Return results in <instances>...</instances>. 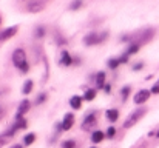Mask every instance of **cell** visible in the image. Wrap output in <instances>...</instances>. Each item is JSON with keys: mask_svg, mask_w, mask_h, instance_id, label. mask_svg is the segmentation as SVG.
I'll return each mask as SVG.
<instances>
[{"mask_svg": "<svg viewBox=\"0 0 159 148\" xmlns=\"http://www.w3.org/2000/svg\"><path fill=\"white\" fill-rule=\"evenodd\" d=\"M70 105H71V108L79 110L80 105H82V97H79V96H73V97L70 99Z\"/></svg>", "mask_w": 159, "mask_h": 148, "instance_id": "11", "label": "cell"}, {"mask_svg": "<svg viewBox=\"0 0 159 148\" xmlns=\"http://www.w3.org/2000/svg\"><path fill=\"white\" fill-rule=\"evenodd\" d=\"M142 68V63H139V65H134V70H141Z\"/></svg>", "mask_w": 159, "mask_h": 148, "instance_id": "27", "label": "cell"}, {"mask_svg": "<svg viewBox=\"0 0 159 148\" xmlns=\"http://www.w3.org/2000/svg\"><path fill=\"white\" fill-rule=\"evenodd\" d=\"M94 97H96V90H87L85 91V96H84L85 100H93Z\"/></svg>", "mask_w": 159, "mask_h": 148, "instance_id": "15", "label": "cell"}, {"mask_svg": "<svg viewBox=\"0 0 159 148\" xmlns=\"http://www.w3.org/2000/svg\"><path fill=\"white\" fill-rule=\"evenodd\" d=\"M0 22H2V19H0Z\"/></svg>", "mask_w": 159, "mask_h": 148, "instance_id": "29", "label": "cell"}, {"mask_svg": "<svg viewBox=\"0 0 159 148\" xmlns=\"http://www.w3.org/2000/svg\"><path fill=\"white\" fill-rule=\"evenodd\" d=\"M139 47H141L139 43H133V45H131L130 48L127 49V54H128V56H131V54H134V52H138V49H139Z\"/></svg>", "mask_w": 159, "mask_h": 148, "instance_id": "17", "label": "cell"}, {"mask_svg": "<svg viewBox=\"0 0 159 148\" xmlns=\"http://www.w3.org/2000/svg\"><path fill=\"white\" fill-rule=\"evenodd\" d=\"M28 110H30V102H28V100H23V102L20 103V106H19V113H17L16 119H22V116H23Z\"/></svg>", "mask_w": 159, "mask_h": 148, "instance_id": "8", "label": "cell"}, {"mask_svg": "<svg viewBox=\"0 0 159 148\" xmlns=\"http://www.w3.org/2000/svg\"><path fill=\"white\" fill-rule=\"evenodd\" d=\"M104 82H105V74H104V73H99V74H98V79H96L98 87L102 88V87H104Z\"/></svg>", "mask_w": 159, "mask_h": 148, "instance_id": "16", "label": "cell"}, {"mask_svg": "<svg viewBox=\"0 0 159 148\" xmlns=\"http://www.w3.org/2000/svg\"><path fill=\"white\" fill-rule=\"evenodd\" d=\"M43 100H45V94H40V96H39V99H37V102L40 103V102H43Z\"/></svg>", "mask_w": 159, "mask_h": 148, "instance_id": "26", "label": "cell"}, {"mask_svg": "<svg viewBox=\"0 0 159 148\" xmlns=\"http://www.w3.org/2000/svg\"><path fill=\"white\" fill-rule=\"evenodd\" d=\"M104 133L102 131H94L93 133V136H91V141L94 142V144H99V142H102V139H104Z\"/></svg>", "mask_w": 159, "mask_h": 148, "instance_id": "13", "label": "cell"}, {"mask_svg": "<svg viewBox=\"0 0 159 148\" xmlns=\"http://www.w3.org/2000/svg\"><path fill=\"white\" fill-rule=\"evenodd\" d=\"M145 113H147V110L145 108H139V110H136V111H133L127 119H125V123H124V128H131L134 123H138L144 116H145Z\"/></svg>", "mask_w": 159, "mask_h": 148, "instance_id": "2", "label": "cell"}, {"mask_svg": "<svg viewBox=\"0 0 159 148\" xmlns=\"http://www.w3.org/2000/svg\"><path fill=\"white\" fill-rule=\"evenodd\" d=\"M12 148H22V147H20V145H14Z\"/></svg>", "mask_w": 159, "mask_h": 148, "instance_id": "28", "label": "cell"}, {"mask_svg": "<svg viewBox=\"0 0 159 148\" xmlns=\"http://www.w3.org/2000/svg\"><path fill=\"white\" fill-rule=\"evenodd\" d=\"M117 117H119V111H117V110H108V111H107V119H108L110 122H116Z\"/></svg>", "mask_w": 159, "mask_h": 148, "instance_id": "12", "label": "cell"}, {"mask_svg": "<svg viewBox=\"0 0 159 148\" xmlns=\"http://www.w3.org/2000/svg\"><path fill=\"white\" fill-rule=\"evenodd\" d=\"M148 97H150V91H147V90H141V91H138V93H136V96H134V102L139 105V103L147 102Z\"/></svg>", "mask_w": 159, "mask_h": 148, "instance_id": "6", "label": "cell"}, {"mask_svg": "<svg viewBox=\"0 0 159 148\" xmlns=\"http://www.w3.org/2000/svg\"><path fill=\"white\" fill-rule=\"evenodd\" d=\"M105 36H107V33H104V34L91 33V34H88V36L84 37V43L85 45H98V43H101V42L105 40Z\"/></svg>", "mask_w": 159, "mask_h": 148, "instance_id": "4", "label": "cell"}, {"mask_svg": "<svg viewBox=\"0 0 159 148\" xmlns=\"http://www.w3.org/2000/svg\"><path fill=\"white\" fill-rule=\"evenodd\" d=\"M34 139H36V134L30 133L28 136H25V144H26V145H31V144L34 142Z\"/></svg>", "mask_w": 159, "mask_h": 148, "instance_id": "18", "label": "cell"}, {"mask_svg": "<svg viewBox=\"0 0 159 148\" xmlns=\"http://www.w3.org/2000/svg\"><path fill=\"white\" fill-rule=\"evenodd\" d=\"M128 94H130V88L127 87V88H124V90H122V97H124V100L128 97Z\"/></svg>", "mask_w": 159, "mask_h": 148, "instance_id": "24", "label": "cell"}, {"mask_svg": "<svg viewBox=\"0 0 159 148\" xmlns=\"http://www.w3.org/2000/svg\"><path fill=\"white\" fill-rule=\"evenodd\" d=\"M19 31V26H11V28H6L2 34H0V42H5L8 39H11L12 36H16V33Z\"/></svg>", "mask_w": 159, "mask_h": 148, "instance_id": "5", "label": "cell"}, {"mask_svg": "<svg viewBox=\"0 0 159 148\" xmlns=\"http://www.w3.org/2000/svg\"><path fill=\"white\" fill-rule=\"evenodd\" d=\"M94 125H96V116H94V114H90V116L84 120V128L87 130V128L94 127Z\"/></svg>", "mask_w": 159, "mask_h": 148, "instance_id": "10", "label": "cell"}, {"mask_svg": "<svg viewBox=\"0 0 159 148\" xmlns=\"http://www.w3.org/2000/svg\"><path fill=\"white\" fill-rule=\"evenodd\" d=\"M31 90H33V80H26L25 82V85H23V94H28V93H31Z\"/></svg>", "mask_w": 159, "mask_h": 148, "instance_id": "14", "label": "cell"}, {"mask_svg": "<svg viewBox=\"0 0 159 148\" xmlns=\"http://www.w3.org/2000/svg\"><path fill=\"white\" fill-rule=\"evenodd\" d=\"M12 63L22 71L26 73L28 71V62H26V54L22 48H17L12 52Z\"/></svg>", "mask_w": 159, "mask_h": 148, "instance_id": "1", "label": "cell"}, {"mask_svg": "<svg viewBox=\"0 0 159 148\" xmlns=\"http://www.w3.org/2000/svg\"><path fill=\"white\" fill-rule=\"evenodd\" d=\"M62 148H74V142L73 141H66L62 144Z\"/></svg>", "mask_w": 159, "mask_h": 148, "instance_id": "21", "label": "cell"}, {"mask_svg": "<svg viewBox=\"0 0 159 148\" xmlns=\"http://www.w3.org/2000/svg\"><path fill=\"white\" fill-rule=\"evenodd\" d=\"M114 134H116V128H114V127H110V128L107 130V136H108V137H114Z\"/></svg>", "mask_w": 159, "mask_h": 148, "instance_id": "20", "label": "cell"}, {"mask_svg": "<svg viewBox=\"0 0 159 148\" xmlns=\"http://www.w3.org/2000/svg\"><path fill=\"white\" fill-rule=\"evenodd\" d=\"M119 63H120V62H119V59H111V60L108 62V66H110V68H116Z\"/></svg>", "mask_w": 159, "mask_h": 148, "instance_id": "19", "label": "cell"}, {"mask_svg": "<svg viewBox=\"0 0 159 148\" xmlns=\"http://www.w3.org/2000/svg\"><path fill=\"white\" fill-rule=\"evenodd\" d=\"M47 3H48V0H28V3H26V9H28L30 12L36 14V12L43 11L45 6H47Z\"/></svg>", "mask_w": 159, "mask_h": 148, "instance_id": "3", "label": "cell"}, {"mask_svg": "<svg viewBox=\"0 0 159 148\" xmlns=\"http://www.w3.org/2000/svg\"><path fill=\"white\" fill-rule=\"evenodd\" d=\"M43 33H45V29H43V28H37V29H36V37H39V39H40V37L43 36Z\"/></svg>", "mask_w": 159, "mask_h": 148, "instance_id": "23", "label": "cell"}, {"mask_svg": "<svg viewBox=\"0 0 159 148\" xmlns=\"http://www.w3.org/2000/svg\"><path fill=\"white\" fill-rule=\"evenodd\" d=\"M71 56H70V52L68 51H62V56H60V63L62 65H65V66H68V65H71Z\"/></svg>", "mask_w": 159, "mask_h": 148, "instance_id": "9", "label": "cell"}, {"mask_svg": "<svg viewBox=\"0 0 159 148\" xmlns=\"http://www.w3.org/2000/svg\"><path fill=\"white\" fill-rule=\"evenodd\" d=\"M80 5H82V2H80V0H76V2L71 3L70 8H71V9H77V8H80Z\"/></svg>", "mask_w": 159, "mask_h": 148, "instance_id": "22", "label": "cell"}, {"mask_svg": "<svg viewBox=\"0 0 159 148\" xmlns=\"http://www.w3.org/2000/svg\"><path fill=\"white\" fill-rule=\"evenodd\" d=\"M73 123H74V116H73V114H65V117H63V123H62V128L66 131V130H70V128L73 127Z\"/></svg>", "mask_w": 159, "mask_h": 148, "instance_id": "7", "label": "cell"}, {"mask_svg": "<svg viewBox=\"0 0 159 148\" xmlns=\"http://www.w3.org/2000/svg\"><path fill=\"white\" fill-rule=\"evenodd\" d=\"M152 93H153V94H158V93H159V80L155 83V87L152 88Z\"/></svg>", "mask_w": 159, "mask_h": 148, "instance_id": "25", "label": "cell"}]
</instances>
